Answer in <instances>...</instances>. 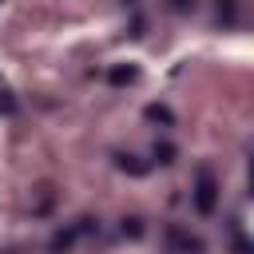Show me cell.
Instances as JSON below:
<instances>
[{
    "label": "cell",
    "mask_w": 254,
    "mask_h": 254,
    "mask_svg": "<svg viewBox=\"0 0 254 254\" xmlns=\"http://www.w3.org/2000/svg\"><path fill=\"white\" fill-rule=\"evenodd\" d=\"M214 202H218V187H214V179L206 171H198V183H194V206H198V214H210Z\"/></svg>",
    "instance_id": "obj_1"
},
{
    "label": "cell",
    "mask_w": 254,
    "mask_h": 254,
    "mask_svg": "<svg viewBox=\"0 0 254 254\" xmlns=\"http://www.w3.org/2000/svg\"><path fill=\"white\" fill-rule=\"evenodd\" d=\"M171 242H175V246H179L183 254H190V250L198 254V250H202V242H198L194 234H183V230H171Z\"/></svg>",
    "instance_id": "obj_2"
},
{
    "label": "cell",
    "mask_w": 254,
    "mask_h": 254,
    "mask_svg": "<svg viewBox=\"0 0 254 254\" xmlns=\"http://www.w3.org/2000/svg\"><path fill=\"white\" fill-rule=\"evenodd\" d=\"M147 119H155V123H167V127L175 123V119H171V111H167V107H159V103H151V107H147Z\"/></svg>",
    "instance_id": "obj_3"
},
{
    "label": "cell",
    "mask_w": 254,
    "mask_h": 254,
    "mask_svg": "<svg viewBox=\"0 0 254 254\" xmlns=\"http://www.w3.org/2000/svg\"><path fill=\"white\" fill-rule=\"evenodd\" d=\"M155 159L159 163H175V147L171 143H155Z\"/></svg>",
    "instance_id": "obj_4"
},
{
    "label": "cell",
    "mask_w": 254,
    "mask_h": 254,
    "mask_svg": "<svg viewBox=\"0 0 254 254\" xmlns=\"http://www.w3.org/2000/svg\"><path fill=\"white\" fill-rule=\"evenodd\" d=\"M119 167H123V171H131V175H143V171H147L143 163H135V155H119Z\"/></svg>",
    "instance_id": "obj_5"
},
{
    "label": "cell",
    "mask_w": 254,
    "mask_h": 254,
    "mask_svg": "<svg viewBox=\"0 0 254 254\" xmlns=\"http://www.w3.org/2000/svg\"><path fill=\"white\" fill-rule=\"evenodd\" d=\"M131 79H135L131 67H115V71H111V83H131Z\"/></svg>",
    "instance_id": "obj_6"
},
{
    "label": "cell",
    "mask_w": 254,
    "mask_h": 254,
    "mask_svg": "<svg viewBox=\"0 0 254 254\" xmlns=\"http://www.w3.org/2000/svg\"><path fill=\"white\" fill-rule=\"evenodd\" d=\"M123 234H131V238H135V234H143V226H139V218H123Z\"/></svg>",
    "instance_id": "obj_7"
},
{
    "label": "cell",
    "mask_w": 254,
    "mask_h": 254,
    "mask_svg": "<svg viewBox=\"0 0 254 254\" xmlns=\"http://www.w3.org/2000/svg\"><path fill=\"white\" fill-rule=\"evenodd\" d=\"M171 4H175V8H179V12H187V8H190V4H194V0H171Z\"/></svg>",
    "instance_id": "obj_8"
}]
</instances>
